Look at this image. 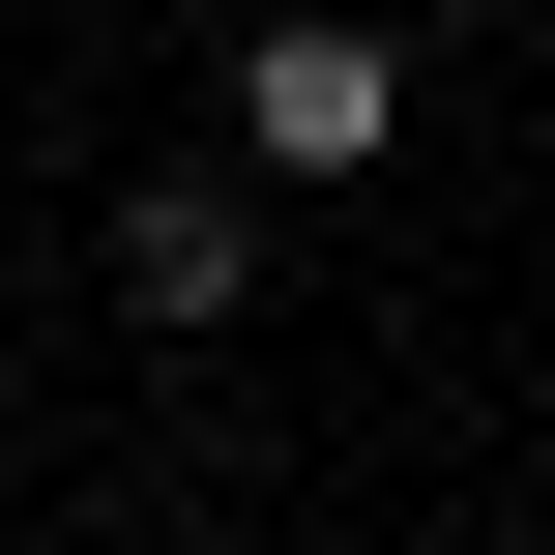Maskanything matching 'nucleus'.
I'll list each match as a JSON object with an SVG mask.
<instances>
[{
	"mask_svg": "<svg viewBox=\"0 0 555 555\" xmlns=\"http://www.w3.org/2000/svg\"><path fill=\"white\" fill-rule=\"evenodd\" d=\"M117 293H146V322H234V176H146V205H117Z\"/></svg>",
	"mask_w": 555,
	"mask_h": 555,
	"instance_id": "2",
	"label": "nucleus"
},
{
	"mask_svg": "<svg viewBox=\"0 0 555 555\" xmlns=\"http://www.w3.org/2000/svg\"><path fill=\"white\" fill-rule=\"evenodd\" d=\"M234 146H263V176H380V146H410V59L293 0V29H234Z\"/></svg>",
	"mask_w": 555,
	"mask_h": 555,
	"instance_id": "1",
	"label": "nucleus"
}]
</instances>
